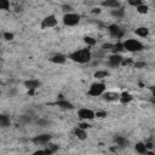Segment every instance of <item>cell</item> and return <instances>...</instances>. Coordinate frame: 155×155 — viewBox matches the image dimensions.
I'll list each match as a JSON object with an SVG mask.
<instances>
[{
    "label": "cell",
    "instance_id": "1",
    "mask_svg": "<svg viewBox=\"0 0 155 155\" xmlns=\"http://www.w3.org/2000/svg\"><path fill=\"white\" fill-rule=\"evenodd\" d=\"M91 57H92V52L88 47L76 50V51H74L69 54V58L74 62H78V63H86L91 59Z\"/></svg>",
    "mask_w": 155,
    "mask_h": 155
},
{
    "label": "cell",
    "instance_id": "2",
    "mask_svg": "<svg viewBox=\"0 0 155 155\" xmlns=\"http://www.w3.org/2000/svg\"><path fill=\"white\" fill-rule=\"evenodd\" d=\"M122 46H124V51H128V52H140L144 48V45L137 39H126L122 42Z\"/></svg>",
    "mask_w": 155,
    "mask_h": 155
},
{
    "label": "cell",
    "instance_id": "3",
    "mask_svg": "<svg viewBox=\"0 0 155 155\" xmlns=\"http://www.w3.org/2000/svg\"><path fill=\"white\" fill-rule=\"evenodd\" d=\"M105 84L103 82H96V84H92L90 90H88V94L92 96V97H98V96H102L104 92H105Z\"/></svg>",
    "mask_w": 155,
    "mask_h": 155
},
{
    "label": "cell",
    "instance_id": "4",
    "mask_svg": "<svg viewBox=\"0 0 155 155\" xmlns=\"http://www.w3.org/2000/svg\"><path fill=\"white\" fill-rule=\"evenodd\" d=\"M79 22H80V16L78 13L69 12V13H65L63 16V23L68 27H75Z\"/></svg>",
    "mask_w": 155,
    "mask_h": 155
},
{
    "label": "cell",
    "instance_id": "5",
    "mask_svg": "<svg viewBox=\"0 0 155 155\" xmlns=\"http://www.w3.org/2000/svg\"><path fill=\"white\" fill-rule=\"evenodd\" d=\"M78 116L81 120H84V121H90V120H93L96 117L94 111L91 110V109H88V108H81V109H79L78 110Z\"/></svg>",
    "mask_w": 155,
    "mask_h": 155
},
{
    "label": "cell",
    "instance_id": "6",
    "mask_svg": "<svg viewBox=\"0 0 155 155\" xmlns=\"http://www.w3.org/2000/svg\"><path fill=\"white\" fill-rule=\"evenodd\" d=\"M57 23H58L57 17H56L54 15H48V16H46V17L42 19V22H41V28H42V29L53 28V27L57 25Z\"/></svg>",
    "mask_w": 155,
    "mask_h": 155
},
{
    "label": "cell",
    "instance_id": "7",
    "mask_svg": "<svg viewBox=\"0 0 155 155\" xmlns=\"http://www.w3.org/2000/svg\"><path fill=\"white\" fill-rule=\"evenodd\" d=\"M122 59H124V57H122L121 54L113 53V54H110V56L108 57V62H107V64H108L109 67H111V68H116V67L121 65Z\"/></svg>",
    "mask_w": 155,
    "mask_h": 155
},
{
    "label": "cell",
    "instance_id": "8",
    "mask_svg": "<svg viewBox=\"0 0 155 155\" xmlns=\"http://www.w3.org/2000/svg\"><path fill=\"white\" fill-rule=\"evenodd\" d=\"M108 31H109L110 36L116 38V39H120V38L124 36V30H122L121 27L117 25V24H110V25L108 27Z\"/></svg>",
    "mask_w": 155,
    "mask_h": 155
},
{
    "label": "cell",
    "instance_id": "9",
    "mask_svg": "<svg viewBox=\"0 0 155 155\" xmlns=\"http://www.w3.org/2000/svg\"><path fill=\"white\" fill-rule=\"evenodd\" d=\"M102 96H103V99H104V101H107V102H116V101H119L120 93L109 91V92H104Z\"/></svg>",
    "mask_w": 155,
    "mask_h": 155
},
{
    "label": "cell",
    "instance_id": "10",
    "mask_svg": "<svg viewBox=\"0 0 155 155\" xmlns=\"http://www.w3.org/2000/svg\"><path fill=\"white\" fill-rule=\"evenodd\" d=\"M102 6L109 7L111 10H116V8H120V2L116 1V0H107V1H103L102 2Z\"/></svg>",
    "mask_w": 155,
    "mask_h": 155
},
{
    "label": "cell",
    "instance_id": "11",
    "mask_svg": "<svg viewBox=\"0 0 155 155\" xmlns=\"http://www.w3.org/2000/svg\"><path fill=\"white\" fill-rule=\"evenodd\" d=\"M51 61H52L53 63H56V64H64V63L67 62V57H65L64 54H62V53H57V54L52 56Z\"/></svg>",
    "mask_w": 155,
    "mask_h": 155
},
{
    "label": "cell",
    "instance_id": "12",
    "mask_svg": "<svg viewBox=\"0 0 155 155\" xmlns=\"http://www.w3.org/2000/svg\"><path fill=\"white\" fill-rule=\"evenodd\" d=\"M51 137L48 134H41L34 138V143H39V144H47L50 142Z\"/></svg>",
    "mask_w": 155,
    "mask_h": 155
},
{
    "label": "cell",
    "instance_id": "13",
    "mask_svg": "<svg viewBox=\"0 0 155 155\" xmlns=\"http://www.w3.org/2000/svg\"><path fill=\"white\" fill-rule=\"evenodd\" d=\"M132 99H133V97H132V94H130L128 92H124V93H121L120 97H119V101H120L122 104L130 103Z\"/></svg>",
    "mask_w": 155,
    "mask_h": 155
},
{
    "label": "cell",
    "instance_id": "14",
    "mask_svg": "<svg viewBox=\"0 0 155 155\" xmlns=\"http://www.w3.org/2000/svg\"><path fill=\"white\" fill-rule=\"evenodd\" d=\"M134 149H136V151L139 154V155H143V154H147V148H145V144L144 143H142V142H139V143H137L136 145H134Z\"/></svg>",
    "mask_w": 155,
    "mask_h": 155
},
{
    "label": "cell",
    "instance_id": "15",
    "mask_svg": "<svg viewBox=\"0 0 155 155\" xmlns=\"http://www.w3.org/2000/svg\"><path fill=\"white\" fill-rule=\"evenodd\" d=\"M134 33H136V35H138L139 38H145V36H148L149 30H148L147 28H144V27H140V28H137V29L134 30Z\"/></svg>",
    "mask_w": 155,
    "mask_h": 155
},
{
    "label": "cell",
    "instance_id": "16",
    "mask_svg": "<svg viewBox=\"0 0 155 155\" xmlns=\"http://www.w3.org/2000/svg\"><path fill=\"white\" fill-rule=\"evenodd\" d=\"M75 134H76V137H78L79 139H81V140H85V139L87 138V133H86V131L82 130V128H80V127H78V128L75 130Z\"/></svg>",
    "mask_w": 155,
    "mask_h": 155
},
{
    "label": "cell",
    "instance_id": "17",
    "mask_svg": "<svg viewBox=\"0 0 155 155\" xmlns=\"http://www.w3.org/2000/svg\"><path fill=\"white\" fill-rule=\"evenodd\" d=\"M39 85H40V82H39L38 80H28V81H25V86H27L28 88H30V90L38 88Z\"/></svg>",
    "mask_w": 155,
    "mask_h": 155
},
{
    "label": "cell",
    "instance_id": "18",
    "mask_svg": "<svg viewBox=\"0 0 155 155\" xmlns=\"http://www.w3.org/2000/svg\"><path fill=\"white\" fill-rule=\"evenodd\" d=\"M57 104H58V107H61V108H63V109H71V108H73V104L69 103L68 101H64V99H61Z\"/></svg>",
    "mask_w": 155,
    "mask_h": 155
},
{
    "label": "cell",
    "instance_id": "19",
    "mask_svg": "<svg viewBox=\"0 0 155 155\" xmlns=\"http://www.w3.org/2000/svg\"><path fill=\"white\" fill-rule=\"evenodd\" d=\"M10 125V117L6 115H0V127H6Z\"/></svg>",
    "mask_w": 155,
    "mask_h": 155
},
{
    "label": "cell",
    "instance_id": "20",
    "mask_svg": "<svg viewBox=\"0 0 155 155\" xmlns=\"http://www.w3.org/2000/svg\"><path fill=\"white\" fill-rule=\"evenodd\" d=\"M125 15V12L121 8H116V10H111V16L115 18H122Z\"/></svg>",
    "mask_w": 155,
    "mask_h": 155
},
{
    "label": "cell",
    "instance_id": "21",
    "mask_svg": "<svg viewBox=\"0 0 155 155\" xmlns=\"http://www.w3.org/2000/svg\"><path fill=\"white\" fill-rule=\"evenodd\" d=\"M108 76V71L107 70H97L94 73V78L96 79H104Z\"/></svg>",
    "mask_w": 155,
    "mask_h": 155
},
{
    "label": "cell",
    "instance_id": "22",
    "mask_svg": "<svg viewBox=\"0 0 155 155\" xmlns=\"http://www.w3.org/2000/svg\"><path fill=\"white\" fill-rule=\"evenodd\" d=\"M137 12L138 13H140V15H144V13H147L148 12V10H149V7L147 6V5H144V4H142V5H139V6H137Z\"/></svg>",
    "mask_w": 155,
    "mask_h": 155
},
{
    "label": "cell",
    "instance_id": "23",
    "mask_svg": "<svg viewBox=\"0 0 155 155\" xmlns=\"http://www.w3.org/2000/svg\"><path fill=\"white\" fill-rule=\"evenodd\" d=\"M115 142L117 143V145L119 147H126V144H127V140H126V138H124V137H116L115 138Z\"/></svg>",
    "mask_w": 155,
    "mask_h": 155
},
{
    "label": "cell",
    "instance_id": "24",
    "mask_svg": "<svg viewBox=\"0 0 155 155\" xmlns=\"http://www.w3.org/2000/svg\"><path fill=\"white\" fill-rule=\"evenodd\" d=\"M85 42L87 44V46H94L97 44V40L94 38H92V36H86L85 38Z\"/></svg>",
    "mask_w": 155,
    "mask_h": 155
},
{
    "label": "cell",
    "instance_id": "25",
    "mask_svg": "<svg viewBox=\"0 0 155 155\" xmlns=\"http://www.w3.org/2000/svg\"><path fill=\"white\" fill-rule=\"evenodd\" d=\"M10 8V2L6 0H0V10H8Z\"/></svg>",
    "mask_w": 155,
    "mask_h": 155
},
{
    "label": "cell",
    "instance_id": "26",
    "mask_svg": "<svg viewBox=\"0 0 155 155\" xmlns=\"http://www.w3.org/2000/svg\"><path fill=\"white\" fill-rule=\"evenodd\" d=\"M4 38H5L6 40H12V39H13V34H12V33H8V31H5V33H4Z\"/></svg>",
    "mask_w": 155,
    "mask_h": 155
},
{
    "label": "cell",
    "instance_id": "27",
    "mask_svg": "<svg viewBox=\"0 0 155 155\" xmlns=\"http://www.w3.org/2000/svg\"><path fill=\"white\" fill-rule=\"evenodd\" d=\"M128 4H130V5H132V6H136V7H137V6L142 5L143 2H142L140 0H136V1H128Z\"/></svg>",
    "mask_w": 155,
    "mask_h": 155
},
{
    "label": "cell",
    "instance_id": "28",
    "mask_svg": "<svg viewBox=\"0 0 155 155\" xmlns=\"http://www.w3.org/2000/svg\"><path fill=\"white\" fill-rule=\"evenodd\" d=\"M31 155H46V151H45V149H40V150L34 151Z\"/></svg>",
    "mask_w": 155,
    "mask_h": 155
}]
</instances>
